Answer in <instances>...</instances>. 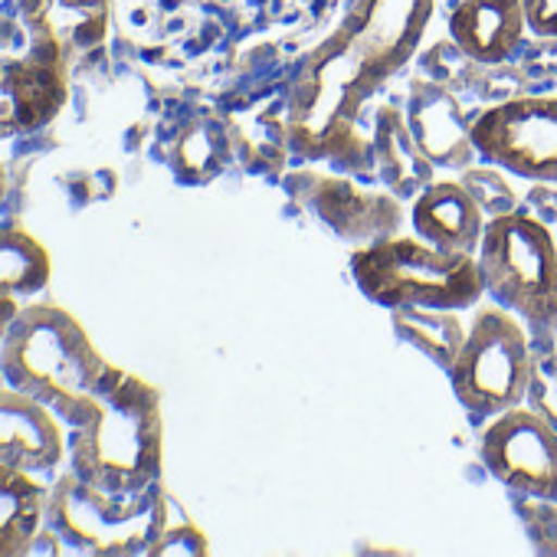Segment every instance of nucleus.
Listing matches in <instances>:
<instances>
[{"mask_svg":"<svg viewBox=\"0 0 557 557\" xmlns=\"http://www.w3.org/2000/svg\"><path fill=\"white\" fill-rule=\"evenodd\" d=\"M433 14L436 0H351L338 27L289 79L283 119L289 151L348 174L371 171V132H361V122L377 92L420 53Z\"/></svg>","mask_w":557,"mask_h":557,"instance_id":"f257e3e1","label":"nucleus"},{"mask_svg":"<svg viewBox=\"0 0 557 557\" xmlns=\"http://www.w3.org/2000/svg\"><path fill=\"white\" fill-rule=\"evenodd\" d=\"M119 371L79 319L47 302L21 306L0 345V377L47 404L66 426L89 420Z\"/></svg>","mask_w":557,"mask_h":557,"instance_id":"f03ea898","label":"nucleus"},{"mask_svg":"<svg viewBox=\"0 0 557 557\" xmlns=\"http://www.w3.org/2000/svg\"><path fill=\"white\" fill-rule=\"evenodd\" d=\"M164 420L158 391L119 371L86 423L70 426V472L109 492H141L161 482Z\"/></svg>","mask_w":557,"mask_h":557,"instance_id":"7ed1b4c3","label":"nucleus"},{"mask_svg":"<svg viewBox=\"0 0 557 557\" xmlns=\"http://www.w3.org/2000/svg\"><path fill=\"white\" fill-rule=\"evenodd\" d=\"M351 275L364 299L387 312L446 309L469 312L485 299L479 259L413 236H384L351 252Z\"/></svg>","mask_w":557,"mask_h":557,"instance_id":"20e7f679","label":"nucleus"},{"mask_svg":"<svg viewBox=\"0 0 557 557\" xmlns=\"http://www.w3.org/2000/svg\"><path fill=\"white\" fill-rule=\"evenodd\" d=\"M485 296L518 315L531 335L557 332V239L528 210L488 216L479 243Z\"/></svg>","mask_w":557,"mask_h":557,"instance_id":"39448f33","label":"nucleus"},{"mask_svg":"<svg viewBox=\"0 0 557 557\" xmlns=\"http://www.w3.org/2000/svg\"><path fill=\"white\" fill-rule=\"evenodd\" d=\"M47 521L89 554H151L171 515L161 482L141 492H109L66 472L50 488Z\"/></svg>","mask_w":557,"mask_h":557,"instance_id":"423d86ee","label":"nucleus"},{"mask_svg":"<svg viewBox=\"0 0 557 557\" xmlns=\"http://www.w3.org/2000/svg\"><path fill=\"white\" fill-rule=\"evenodd\" d=\"M531 364L534 348L528 325L498 302H479L459 358L449 368V384L466 417L472 423H488L492 417L524 404Z\"/></svg>","mask_w":557,"mask_h":557,"instance_id":"0eeeda50","label":"nucleus"},{"mask_svg":"<svg viewBox=\"0 0 557 557\" xmlns=\"http://www.w3.org/2000/svg\"><path fill=\"white\" fill-rule=\"evenodd\" d=\"M475 154L528 184H557V96H511L469 122Z\"/></svg>","mask_w":557,"mask_h":557,"instance_id":"6e6552de","label":"nucleus"},{"mask_svg":"<svg viewBox=\"0 0 557 557\" xmlns=\"http://www.w3.org/2000/svg\"><path fill=\"white\" fill-rule=\"evenodd\" d=\"M479 459L515 495L557 502V426L537 410L521 404L492 417L479 440Z\"/></svg>","mask_w":557,"mask_h":557,"instance_id":"1a4fd4ad","label":"nucleus"},{"mask_svg":"<svg viewBox=\"0 0 557 557\" xmlns=\"http://www.w3.org/2000/svg\"><path fill=\"white\" fill-rule=\"evenodd\" d=\"M70 50L40 34H30L21 50H0V138L37 132L57 119L70 96Z\"/></svg>","mask_w":557,"mask_h":557,"instance_id":"9d476101","label":"nucleus"},{"mask_svg":"<svg viewBox=\"0 0 557 557\" xmlns=\"http://www.w3.org/2000/svg\"><path fill=\"white\" fill-rule=\"evenodd\" d=\"M286 187L335 236L348 243L364 246L400 233L404 207L400 197H394L391 190H368L345 174H315V171H296L286 181Z\"/></svg>","mask_w":557,"mask_h":557,"instance_id":"9b49d317","label":"nucleus"},{"mask_svg":"<svg viewBox=\"0 0 557 557\" xmlns=\"http://www.w3.org/2000/svg\"><path fill=\"white\" fill-rule=\"evenodd\" d=\"M70 426L37 397L0 387V462L37 475L53 472L66 459Z\"/></svg>","mask_w":557,"mask_h":557,"instance_id":"f8f14e48","label":"nucleus"},{"mask_svg":"<svg viewBox=\"0 0 557 557\" xmlns=\"http://www.w3.org/2000/svg\"><path fill=\"white\" fill-rule=\"evenodd\" d=\"M521 0H456L449 11L453 47L479 66L508 63L524 44Z\"/></svg>","mask_w":557,"mask_h":557,"instance_id":"ddd939ff","label":"nucleus"},{"mask_svg":"<svg viewBox=\"0 0 557 557\" xmlns=\"http://www.w3.org/2000/svg\"><path fill=\"white\" fill-rule=\"evenodd\" d=\"M410 223L420 239L449 252L475 256L488 216L462 181H430L410 200Z\"/></svg>","mask_w":557,"mask_h":557,"instance_id":"4468645a","label":"nucleus"},{"mask_svg":"<svg viewBox=\"0 0 557 557\" xmlns=\"http://www.w3.org/2000/svg\"><path fill=\"white\" fill-rule=\"evenodd\" d=\"M371 132V171L381 177V184L400 197L413 200L430 181H433V161L417 145L410 122L397 106H377Z\"/></svg>","mask_w":557,"mask_h":557,"instance_id":"2eb2a0df","label":"nucleus"},{"mask_svg":"<svg viewBox=\"0 0 557 557\" xmlns=\"http://www.w3.org/2000/svg\"><path fill=\"white\" fill-rule=\"evenodd\" d=\"M407 122H410L417 145L433 164L466 171L472 158H479L469 138L472 119L462 115L459 102L446 89H433V86L417 89L407 109Z\"/></svg>","mask_w":557,"mask_h":557,"instance_id":"dca6fc26","label":"nucleus"},{"mask_svg":"<svg viewBox=\"0 0 557 557\" xmlns=\"http://www.w3.org/2000/svg\"><path fill=\"white\" fill-rule=\"evenodd\" d=\"M30 34L50 37L79 57L96 50L109 34V0H14Z\"/></svg>","mask_w":557,"mask_h":557,"instance_id":"f3484780","label":"nucleus"},{"mask_svg":"<svg viewBox=\"0 0 557 557\" xmlns=\"http://www.w3.org/2000/svg\"><path fill=\"white\" fill-rule=\"evenodd\" d=\"M50 488L37 472L0 462V557L30 554L50 524Z\"/></svg>","mask_w":557,"mask_h":557,"instance_id":"a211bd4d","label":"nucleus"},{"mask_svg":"<svg viewBox=\"0 0 557 557\" xmlns=\"http://www.w3.org/2000/svg\"><path fill=\"white\" fill-rule=\"evenodd\" d=\"M391 325H394L397 338H404L407 345L423 351L446 374L456 364L459 348L469 332V325H462L459 312H446V309H400V312H391Z\"/></svg>","mask_w":557,"mask_h":557,"instance_id":"6ab92c4d","label":"nucleus"},{"mask_svg":"<svg viewBox=\"0 0 557 557\" xmlns=\"http://www.w3.org/2000/svg\"><path fill=\"white\" fill-rule=\"evenodd\" d=\"M50 252L27 230L4 223L0 226V296H37L50 283Z\"/></svg>","mask_w":557,"mask_h":557,"instance_id":"aec40b11","label":"nucleus"},{"mask_svg":"<svg viewBox=\"0 0 557 557\" xmlns=\"http://www.w3.org/2000/svg\"><path fill=\"white\" fill-rule=\"evenodd\" d=\"M230 158V141L220 128L216 119H197L190 122L177 141H174V171L181 181L187 184H203V181H213L223 164Z\"/></svg>","mask_w":557,"mask_h":557,"instance_id":"412c9836","label":"nucleus"},{"mask_svg":"<svg viewBox=\"0 0 557 557\" xmlns=\"http://www.w3.org/2000/svg\"><path fill=\"white\" fill-rule=\"evenodd\" d=\"M508 177L511 174H505L502 168H495V164L485 161L482 168H466L459 181L475 197V203L482 207L485 216H498V213L518 210V203H521V197L515 194V187H511Z\"/></svg>","mask_w":557,"mask_h":557,"instance_id":"4be33fe9","label":"nucleus"},{"mask_svg":"<svg viewBox=\"0 0 557 557\" xmlns=\"http://www.w3.org/2000/svg\"><path fill=\"white\" fill-rule=\"evenodd\" d=\"M151 554H207V537H203V531H197L187 521H181L177 528L168 521V528L154 541Z\"/></svg>","mask_w":557,"mask_h":557,"instance_id":"5701e85b","label":"nucleus"},{"mask_svg":"<svg viewBox=\"0 0 557 557\" xmlns=\"http://www.w3.org/2000/svg\"><path fill=\"white\" fill-rule=\"evenodd\" d=\"M528 34L541 40H557V0H521Z\"/></svg>","mask_w":557,"mask_h":557,"instance_id":"b1692460","label":"nucleus"},{"mask_svg":"<svg viewBox=\"0 0 557 557\" xmlns=\"http://www.w3.org/2000/svg\"><path fill=\"white\" fill-rule=\"evenodd\" d=\"M17 312H21V299L17 296H0V345H4L8 329L17 319Z\"/></svg>","mask_w":557,"mask_h":557,"instance_id":"393cba45","label":"nucleus"},{"mask_svg":"<svg viewBox=\"0 0 557 557\" xmlns=\"http://www.w3.org/2000/svg\"><path fill=\"white\" fill-rule=\"evenodd\" d=\"M4 194H8V174H4V168H0V200H4Z\"/></svg>","mask_w":557,"mask_h":557,"instance_id":"a878e982","label":"nucleus"}]
</instances>
